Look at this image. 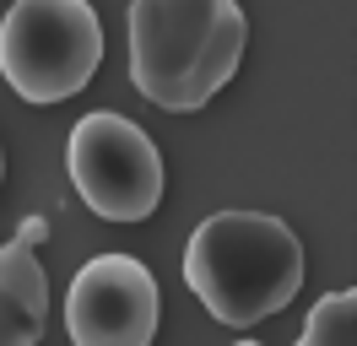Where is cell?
<instances>
[{
    "instance_id": "obj_1",
    "label": "cell",
    "mask_w": 357,
    "mask_h": 346,
    "mask_svg": "<svg viewBox=\"0 0 357 346\" xmlns=\"http://www.w3.org/2000/svg\"><path fill=\"white\" fill-rule=\"evenodd\" d=\"M238 0H130V82L168 114L206 108L244 60Z\"/></svg>"
},
{
    "instance_id": "obj_2",
    "label": "cell",
    "mask_w": 357,
    "mask_h": 346,
    "mask_svg": "<svg viewBox=\"0 0 357 346\" xmlns=\"http://www.w3.org/2000/svg\"><path fill=\"white\" fill-rule=\"evenodd\" d=\"M184 281L211 319L249 330L303 287V243L271 211H217L184 243Z\"/></svg>"
},
{
    "instance_id": "obj_3",
    "label": "cell",
    "mask_w": 357,
    "mask_h": 346,
    "mask_svg": "<svg viewBox=\"0 0 357 346\" xmlns=\"http://www.w3.org/2000/svg\"><path fill=\"white\" fill-rule=\"evenodd\" d=\"M103 22L87 0H17L0 22V76L27 103H66L98 76Z\"/></svg>"
},
{
    "instance_id": "obj_4",
    "label": "cell",
    "mask_w": 357,
    "mask_h": 346,
    "mask_svg": "<svg viewBox=\"0 0 357 346\" xmlns=\"http://www.w3.org/2000/svg\"><path fill=\"white\" fill-rule=\"evenodd\" d=\"M66 173L70 190L92 206V216L103 222H146L162 206V151L152 146V135L125 119V114H87L66 141Z\"/></svg>"
},
{
    "instance_id": "obj_5",
    "label": "cell",
    "mask_w": 357,
    "mask_h": 346,
    "mask_svg": "<svg viewBox=\"0 0 357 346\" xmlns=\"http://www.w3.org/2000/svg\"><path fill=\"white\" fill-rule=\"evenodd\" d=\"M157 314H162L157 281L135 255H98L70 276L66 292L70 346H152Z\"/></svg>"
},
{
    "instance_id": "obj_6",
    "label": "cell",
    "mask_w": 357,
    "mask_h": 346,
    "mask_svg": "<svg viewBox=\"0 0 357 346\" xmlns=\"http://www.w3.org/2000/svg\"><path fill=\"white\" fill-rule=\"evenodd\" d=\"M49 238L44 216H27L0 243V346H38L49 330V276L38 243Z\"/></svg>"
},
{
    "instance_id": "obj_7",
    "label": "cell",
    "mask_w": 357,
    "mask_h": 346,
    "mask_svg": "<svg viewBox=\"0 0 357 346\" xmlns=\"http://www.w3.org/2000/svg\"><path fill=\"white\" fill-rule=\"evenodd\" d=\"M298 346H357V292L352 287L325 292V298L314 303Z\"/></svg>"
},
{
    "instance_id": "obj_8",
    "label": "cell",
    "mask_w": 357,
    "mask_h": 346,
    "mask_svg": "<svg viewBox=\"0 0 357 346\" xmlns=\"http://www.w3.org/2000/svg\"><path fill=\"white\" fill-rule=\"evenodd\" d=\"M0 173H6V157H0Z\"/></svg>"
},
{
    "instance_id": "obj_9",
    "label": "cell",
    "mask_w": 357,
    "mask_h": 346,
    "mask_svg": "<svg viewBox=\"0 0 357 346\" xmlns=\"http://www.w3.org/2000/svg\"><path fill=\"white\" fill-rule=\"evenodd\" d=\"M238 346H255V341H238Z\"/></svg>"
}]
</instances>
